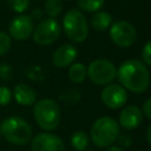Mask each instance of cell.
I'll use <instances>...</instances> for the list:
<instances>
[{"mask_svg":"<svg viewBox=\"0 0 151 151\" xmlns=\"http://www.w3.org/2000/svg\"><path fill=\"white\" fill-rule=\"evenodd\" d=\"M117 77L123 87L133 93L145 92L150 85V72L146 65L138 59L125 60L119 66Z\"/></svg>","mask_w":151,"mask_h":151,"instance_id":"1","label":"cell"},{"mask_svg":"<svg viewBox=\"0 0 151 151\" xmlns=\"http://www.w3.org/2000/svg\"><path fill=\"white\" fill-rule=\"evenodd\" d=\"M1 136L11 144L26 145L32 139V127L21 117L11 116L0 123Z\"/></svg>","mask_w":151,"mask_h":151,"instance_id":"2","label":"cell"},{"mask_svg":"<svg viewBox=\"0 0 151 151\" xmlns=\"http://www.w3.org/2000/svg\"><path fill=\"white\" fill-rule=\"evenodd\" d=\"M33 116L39 127L45 131H53L60 124L61 111L53 99L45 98L34 103Z\"/></svg>","mask_w":151,"mask_h":151,"instance_id":"3","label":"cell"},{"mask_svg":"<svg viewBox=\"0 0 151 151\" xmlns=\"http://www.w3.org/2000/svg\"><path fill=\"white\" fill-rule=\"evenodd\" d=\"M119 134V124L111 117H100L91 126L90 136L97 147L111 146Z\"/></svg>","mask_w":151,"mask_h":151,"instance_id":"4","label":"cell"},{"mask_svg":"<svg viewBox=\"0 0 151 151\" xmlns=\"http://www.w3.org/2000/svg\"><path fill=\"white\" fill-rule=\"evenodd\" d=\"M63 28L66 37L74 42H83L88 35V26L85 15L76 8L70 9L63 18Z\"/></svg>","mask_w":151,"mask_h":151,"instance_id":"5","label":"cell"},{"mask_svg":"<svg viewBox=\"0 0 151 151\" xmlns=\"http://www.w3.org/2000/svg\"><path fill=\"white\" fill-rule=\"evenodd\" d=\"M87 77L96 85H109L117 77V70L107 59H96L87 67Z\"/></svg>","mask_w":151,"mask_h":151,"instance_id":"6","label":"cell"},{"mask_svg":"<svg viewBox=\"0 0 151 151\" xmlns=\"http://www.w3.org/2000/svg\"><path fill=\"white\" fill-rule=\"evenodd\" d=\"M60 25L54 18H48L40 21L33 29V40L38 45L46 46L53 44L60 35Z\"/></svg>","mask_w":151,"mask_h":151,"instance_id":"7","label":"cell"},{"mask_svg":"<svg viewBox=\"0 0 151 151\" xmlns=\"http://www.w3.org/2000/svg\"><path fill=\"white\" fill-rule=\"evenodd\" d=\"M110 38L119 47H129L137 39L134 27L125 20H117L110 26Z\"/></svg>","mask_w":151,"mask_h":151,"instance_id":"8","label":"cell"},{"mask_svg":"<svg viewBox=\"0 0 151 151\" xmlns=\"http://www.w3.org/2000/svg\"><path fill=\"white\" fill-rule=\"evenodd\" d=\"M100 99L103 104L109 109H120L127 101V92L123 86L111 83L101 90Z\"/></svg>","mask_w":151,"mask_h":151,"instance_id":"9","label":"cell"},{"mask_svg":"<svg viewBox=\"0 0 151 151\" xmlns=\"http://www.w3.org/2000/svg\"><path fill=\"white\" fill-rule=\"evenodd\" d=\"M34 29L33 19L27 14H19L12 19L8 26V35L14 40L22 41L28 39Z\"/></svg>","mask_w":151,"mask_h":151,"instance_id":"10","label":"cell"},{"mask_svg":"<svg viewBox=\"0 0 151 151\" xmlns=\"http://www.w3.org/2000/svg\"><path fill=\"white\" fill-rule=\"evenodd\" d=\"M32 151H65L63 139L50 132H42L31 139Z\"/></svg>","mask_w":151,"mask_h":151,"instance_id":"11","label":"cell"},{"mask_svg":"<svg viewBox=\"0 0 151 151\" xmlns=\"http://www.w3.org/2000/svg\"><path fill=\"white\" fill-rule=\"evenodd\" d=\"M142 120H143V112L136 105H127L119 113V124L125 130H133L138 127Z\"/></svg>","mask_w":151,"mask_h":151,"instance_id":"12","label":"cell"},{"mask_svg":"<svg viewBox=\"0 0 151 151\" xmlns=\"http://www.w3.org/2000/svg\"><path fill=\"white\" fill-rule=\"evenodd\" d=\"M78 55L77 48L71 44H64L60 47H58L53 55H52V63L55 67L64 68L68 65H71Z\"/></svg>","mask_w":151,"mask_h":151,"instance_id":"13","label":"cell"},{"mask_svg":"<svg viewBox=\"0 0 151 151\" xmlns=\"http://www.w3.org/2000/svg\"><path fill=\"white\" fill-rule=\"evenodd\" d=\"M13 96L15 101L21 106H31L37 101V92L35 90L24 83L15 85Z\"/></svg>","mask_w":151,"mask_h":151,"instance_id":"14","label":"cell"},{"mask_svg":"<svg viewBox=\"0 0 151 151\" xmlns=\"http://www.w3.org/2000/svg\"><path fill=\"white\" fill-rule=\"evenodd\" d=\"M112 24V17L107 12H97L91 18V26L96 31H104Z\"/></svg>","mask_w":151,"mask_h":151,"instance_id":"15","label":"cell"},{"mask_svg":"<svg viewBox=\"0 0 151 151\" xmlns=\"http://www.w3.org/2000/svg\"><path fill=\"white\" fill-rule=\"evenodd\" d=\"M86 77H87V71L81 63H76L71 65L68 70V78L71 81L79 84V83H83Z\"/></svg>","mask_w":151,"mask_h":151,"instance_id":"16","label":"cell"},{"mask_svg":"<svg viewBox=\"0 0 151 151\" xmlns=\"http://www.w3.org/2000/svg\"><path fill=\"white\" fill-rule=\"evenodd\" d=\"M71 145L77 151H85L88 145V137L84 131H76L71 136Z\"/></svg>","mask_w":151,"mask_h":151,"instance_id":"17","label":"cell"},{"mask_svg":"<svg viewBox=\"0 0 151 151\" xmlns=\"http://www.w3.org/2000/svg\"><path fill=\"white\" fill-rule=\"evenodd\" d=\"M44 9L50 18H55L63 11V2L61 0H46L44 5Z\"/></svg>","mask_w":151,"mask_h":151,"instance_id":"18","label":"cell"},{"mask_svg":"<svg viewBox=\"0 0 151 151\" xmlns=\"http://www.w3.org/2000/svg\"><path fill=\"white\" fill-rule=\"evenodd\" d=\"M78 7L85 12H97L104 5V0H78Z\"/></svg>","mask_w":151,"mask_h":151,"instance_id":"19","label":"cell"},{"mask_svg":"<svg viewBox=\"0 0 151 151\" xmlns=\"http://www.w3.org/2000/svg\"><path fill=\"white\" fill-rule=\"evenodd\" d=\"M8 7L15 13L22 14L29 7V0H7Z\"/></svg>","mask_w":151,"mask_h":151,"instance_id":"20","label":"cell"},{"mask_svg":"<svg viewBox=\"0 0 151 151\" xmlns=\"http://www.w3.org/2000/svg\"><path fill=\"white\" fill-rule=\"evenodd\" d=\"M11 46H12V38L5 32H0V57L6 54L9 51Z\"/></svg>","mask_w":151,"mask_h":151,"instance_id":"21","label":"cell"},{"mask_svg":"<svg viewBox=\"0 0 151 151\" xmlns=\"http://www.w3.org/2000/svg\"><path fill=\"white\" fill-rule=\"evenodd\" d=\"M26 74L27 77L31 79V80H34V81H40L44 79V73H42V70L34 65V66H29L27 70H26Z\"/></svg>","mask_w":151,"mask_h":151,"instance_id":"22","label":"cell"},{"mask_svg":"<svg viewBox=\"0 0 151 151\" xmlns=\"http://www.w3.org/2000/svg\"><path fill=\"white\" fill-rule=\"evenodd\" d=\"M13 97L12 91L7 86H0V106H6L11 103Z\"/></svg>","mask_w":151,"mask_h":151,"instance_id":"23","label":"cell"},{"mask_svg":"<svg viewBox=\"0 0 151 151\" xmlns=\"http://www.w3.org/2000/svg\"><path fill=\"white\" fill-rule=\"evenodd\" d=\"M13 68L9 64H0V79L1 80H9L12 78Z\"/></svg>","mask_w":151,"mask_h":151,"instance_id":"24","label":"cell"},{"mask_svg":"<svg viewBox=\"0 0 151 151\" xmlns=\"http://www.w3.org/2000/svg\"><path fill=\"white\" fill-rule=\"evenodd\" d=\"M142 59L145 65L151 66V40H149L144 45L143 51H142Z\"/></svg>","mask_w":151,"mask_h":151,"instance_id":"25","label":"cell"},{"mask_svg":"<svg viewBox=\"0 0 151 151\" xmlns=\"http://www.w3.org/2000/svg\"><path fill=\"white\" fill-rule=\"evenodd\" d=\"M117 142H118L119 146L122 149H124V147H129L132 144V138H131V136H129L126 133H123V134L119 133L117 137Z\"/></svg>","mask_w":151,"mask_h":151,"instance_id":"26","label":"cell"},{"mask_svg":"<svg viewBox=\"0 0 151 151\" xmlns=\"http://www.w3.org/2000/svg\"><path fill=\"white\" fill-rule=\"evenodd\" d=\"M143 113L149 118L151 119V97L147 98L143 105Z\"/></svg>","mask_w":151,"mask_h":151,"instance_id":"27","label":"cell"},{"mask_svg":"<svg viewBox=\"0 0 151 151\" xmlns=\"http://www.w3.org/2000/svg\"><path fill=\"white\" fill-rule=\"evenodd\" d=\"M41 15H42V11L38 8V9H34V11H33V13H32L31 18H32V19H40V18H41Z\"/></svg>","mask_w":151,"mask_h":151,"instance_id":"28","label":"cell"},{"mask_svg":"<svg viewBox=\"0 0 151 151\" xmlns=\"http://www.w3.org/2000/svg\"><path fill=\"white\" fill-rule=\"evenodd\" d=\"M146 139H147V143L151 145V124L149 125V127L146 130Z\"/></svg>","mask_w":151,"mask_h":151,"instance_id":"29","label":"cell"},{"mask_svg":"<svg viewBox=\"0 0 151 151\" xmlns=\"http://www.w3.org/2000/svg\"><path fill=\"white\" fill-rule=\"evenodd\" d=\"M106 151H124V149H122L120 146H114L113 145V146H110Z\"/></svg>","mask_w":151,"mask_h":151,"instance_id":"30","label":"cell"},{"mask_svg":"<svg viewBox=\"0 0 151 151\" xmlns=\"http://www.w3.org/2000/svg\"><path fill=\"white\" fill-rule=\"evenodd\" d=\"M1 138H2V136H1V133H0V140H1Z\"/></svg>","mask_w":151,"mask_h":151,"instance_id":"31","label":"cell"},{"mask_svg":"<svg viewBox=\"0 0 151 151\" xmlns=\"http://www.w3.org/2000/svg\"><path fill=\"white\" fill-rule=\"evenodd\" d=\"M87 151H93V150H87Z\"/></svg>","mask_w":151,"mask_h":151,"instance_id":"32","label":"cell"},{"mask_svg":"<svg viewBox=\"0 0 151 151\" xmlns=\"http://www.w3.org/2000/svg\"><path fill=\"white\" fill-rule=\"evenodd\" d=\"M149 151H151V150H149Z\"/></svg>","mask_w":151,"mask_h":151,"instance_id":"33","label":"cell"}]
</instances>
